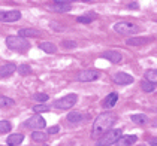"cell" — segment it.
<instances>
[{
	"instance_id": "obj_1",
	"label": "cell",
	"mask_w": 157,
	"mask_h": 146,
	"mask_svg": "<svg viewBox=\"0 0 157 146\" xmlns=\"http://www.w3.org/2000/svg\"><path fill=\"white\" fill-rule=\"evenodd\" d=\"M117 121V116L111 112H105V113H100L94 119V124H93V130H91V137H100L106 133L108 130H111V127L115 124Z\"/></svg>"
},
{
	"instance_id": "obj_2",
	"label": "cell",
	"mask_w": 157,
	"mask_h": 146,
	"mask_svg": "<svg viewBox=\"0 0 157 146\" xmlns=\"http://www.w3.org/2000/svg\"><path fill=\"white\" fill-rule=\"evenodd\" d=\"M123 136V130L121 128H111L108 130L103 136L99 137V140L96 142V146H111V145H115L117 140Z\"/></svg>"
},
{
	"instance_id": "obj_3",
	"label": "cell",
	"mask_w": 157,
	"mask_h": 146,
	"mask_svg": "<svg viewBox=\"0 0 157 146\" xmlns=\"http://www.w3.org/2000/svg\"><path fill=\"white\" fill-rule=\"evenodd\" d=\"M6 45L8 48L18 52H24L29 49V42L20 36H8L6 37Z\"/></svg>"
},
{
	"instance_id": "obj_4",
	"label": "cell",
	"mask_w": 157,
	"mask_h": 146,
	"mask_svg": "<svg viewBox=\"0 0 157 146\" xmlns=\"http://www.w3.org/2000/svg\"><path fill=\"white\" fill-rule=\"evenodd\" d=\"M114 30L118 33V35H123V36H129V35H136L138 33V25L132 24L129 21H120L114 25Z\"/></svg>"
},
{
	"instance_id": "obj_5",
	"label": "cell",
	"mask_w": 157,
	"mask_h": 146,
	"mask_svg": "<svg viewBox=\"0 0 157 146\" xmlns=\"http://www.w3.org/2000/svg\"><path fill=\"white\" fill-rule=\"evenodd\" d=\"M76 100H78V96L76 94H67V96H64L63 98H59V100H56V103H54V108H57V109H71L75 106V103H76Z\"/></svg>"
},
{
	"instance_id": "obj_6",
	"label": "cell",
	"mask_w": 157,
	"mask_h": 146,
	"mask_svg": "<svg viewBox=\"0 0 157 146\" xmlns=\"http://www.w3.org/2000/svg\"><path fill=\"white\" fill-rule=\"evenodd\" d=\"M100 78V72L96 69H88V70H81L76 75V81L79 82H93Z\"/></svg>"
},
{
	"instance_id": "obj_7",
	"label": "cell",
	"mask_w": 157,
	"mask_h": 146,
	"mask_svg": "<svg viewBox=\"0 0 157 146\" xmlns=\"http://www.w3.org/2000/svg\"><path fill=\"white\" fill-rule=\"evenodd\" d=\"M27 128H32V130H35V131H40L45 125H47V122L45 119L40 116V115H33L32 118H29L24 124Z\"/></svg>"
},
{
	"instance_id": "obj_8",
	"label": "cell",
	"mask_w": 157,
	"mask_h": 146,
	"mask_svg": "<svg viewBox=\"0 0 157 146\" xmlns=\"http://www.w3.org/2000/svg\"><path fill=\"white\" fill-rule=\"evenodd\" d=\"M21 20V12L20 11H0V21L2 23H15Z\"/></svg>"
},
{
	"instance_id": "obj_9",
	"label": "cell",
	"mask_w": 157,
	"mask_h": 146,
	"mask_svg": "<svg viewBox=\"0 0 157 146\" xmlns=\"http://www.w3.org/2000/svg\"><path fill=\"white\" fill-rule=\"evenodd\" d=\"M72 9V3L71 2H54L49 5V11L52 12H69Z\"/></svg>"
},
{
	"instance_id": "obj_10",
	"label": "cell",
	"mask_w": 157,
	"mask_h": 146,
	"mask_svg": "<svg viewBox=\"0 0 157 146\" xmlns=\"http://www.w3.org/2000/svg\"><path fill=\"white\" fill-rule=\"evenodd\" d=\"M114 82L118 84V85H129L133 82V78L129 75V73H123V72H118L114 75Z\"/></svg>"
},
{
	"instance_id": "obj_11",
	"label": "cell",
	"mask_w": 157,
	"mask_h": 146,
	"mask_svg": "<svg viewBox=\"0 0 157 146\" xmlns=\"http://www.w3.org/2000/svg\"><path fill=\"white\" fill-rule=\"evenodd\" d=\"M17 70V66L12 63H6L3 66H0V78H9L11 75H13Z\"/></svg>"
},
{
	"instance_id": "obj_12",
	"label": "cell",
	"mask_w": 157,
	"mask_h": 146,
	"mask_svg": "<svg viewBox=\"0 0 157 146\" xmlns=\"http://www.w3.org/2000/svg\"><path fill=\"white\" fill-rule=\"evenodd\" d=\"M136 136H133V134H127V136H121L120 139L117 140V146H132L136 143Z\"/></svg>"
},
{
	"instance_id": "obj_13",
	"label": "cell",
	"mask_w": 157,
	"mask_h": 146,
	"mask_svg": "<svg viewBox=\"0 0 157 146\" xmlns=\"http://www.w3.org/2000/svg\"><path fill=\"white\" fill-rule=\"evenodd\" d=\"M117 100H118V94H117V93H111V94H108L106 98L103 100V108H105V109L114 108L115 103H117Z\"/></svg>"
},
{
	"instance_id": "obj_14",
	"label": "cell",
	"mask_w": 157,
	"mask_h": 146,
	"mask_svg": "<svg viewBox=\"0 0 157 146\" xmlns=\"http://www.w3.org/2000/svg\"><path fill=\"white\" fill-rule=\"evenodd\" d=\"M18 35H20V37H23V39H25V37H39L40 36V31L35 30V28H21L18 31Z\"/></svg>"
},
{
	"instance_id": "obj_15",
	"label": "cell",
	"mask_w": 157,
	"mask_h": 146,
	"mask_svg": "<svg viewBox=\"0 0 157 146\" xmlns=\"http://www.w3.org/2000/svg\"><path fill=\"white\" fill-rule=\"evenodd\" d=\"M23 140H24V136L20 134V133H17V134H11V136L8 137L6 143H8L9 146H18V145L23 143Z\"/></svg>"
},
{
	"instance_id": "obj_16",
	"label": "cell",
	"mask_w": 157,
	"mask_h": 146,
	"mask_svg": "<svg viewBox=\"0 0 157 146\" xmlns=\"http://www.w3.org/2000/svg\"><path fill=\"white\" fill-rule=\"evenodd\" d=\"M103 57L106 60H109L111 63H120L121 58H123V55H121L118 51H108V52L103 54Z\"/></svg>"
},
{
	"instance_id": "obj_17",
	"label": "cell",
	"mask_w": 157,
	"mask_h": 146,
	"mask_svg": "<svg viewBox=\"0 0 157 146\" xmlns=\"http://www.w3.org/2000/svg\"><path fill=\"white\" fill-rule=\"evenodd\" d=\"M39 48L42 49L44 52H47V54H54L57 51V46L54 43H51V42H40L39 43Z\"/></svg>"
},
{
	"instance_id": "obj_18",
	"label": "cell",
	"mask_w": 157,
	"mask_h": 146,
	"mask_svg": "<svg viewBox=\"0 0 157 146\" xmlns=\"http://www.w3.org/2000/svg\"><path fill=\"white\" fill-rule=\"evenodd\" d=\"M130 119H132L135 124H138V125H145V124L148 122V118H147V115H144V113H136V115H132V116H130Z\"/></svg>"
},
{
	"instance_id": "obj_19",
	"label": "cell",
	"mask_w": 157,
	"mask_h": 146,
	"mask_svg": "<svg viewBox=\"0 0 157 146\" xmlns=\"http://www.w3.org/2000/svg\"><path fill=\"white\" fill-rule=\"evenodd\" d=\"M144 43H148L147 37H130L127 40V45H130V46H139V45H144Z\"/></svg>"
},
{
	"instance_id": "obj_20",
	"label": "cell",
	"mask_w": 157,
	"mask_h": 146,
	"mask_svg": "<svg viewBox=\"0 0 157 146\" xmlns=\"http://www.w3.org/2000/svg\"><path fill=\"white\" fill-rule=\"evenodd\" d=\"M13 104H15V101H13L11 97H6V96H0V108H2V109H8V108H12Z\"/></svg>"
},
{
	"instance_id": "obj_21",
	"label": "cell",
	"mask_w": 157,
	"mask_h": 146,
	"mask_svg": "<svg viewBox=\"0 0 157 146\" xmlns=\"http://www.w3.org/2000/svg\"><path fill=\"white\" fill-rule=\"evenodd\" d=\"M82 119H84V115H82V113H79V112H71V113L67 115V121L72 122V124L81 122Z\"/></svg>"
},
{
	"instance_id": "obj_22",
	"label": "cell",
	"mask_w": 157,
	"mask_h": 146,
	"mask_svg": "<svg viewBox=\"0 0 157 146\" xmlns=\"http://www.w3.org/2000/svg\"><path fill=\"white\" fill-rule=\"evenodd\" d=\"M145 81L151 82V84H156L157 82V72L156 69H150L145 72Z\"/></svg>"
},
{
	"instance_id": "obj_23",
	"label": "cell",
	"mask_w": 157,
	"mask_h": 146,
	"mask_svg": "<svg viewBox=\"0 0 157 146\" xmlns=\"http://www.w3.org/2000/svg\"><path fill=\"white\" fill-rule=\"evenodd\" d=\"M141 88L145 93H153V91H156V84H151L148 81H142L141 82Z\"/></svg>"
},
{
	"instance_id": "obj_24",
	"label": "cell",
	"mask_w": 157,
	"mask_h": 146,
	"mask_svg": "<svg viewBox=\"0 0 157 146\" xmlns=\"http://www.w3.org/2000/svg\"><path fill=\"white\" fill-rule=\"evenodd\" d=\"M32 139L35 140V142H45L47 140V133H44V131H33L32 133Z\"/></svg>"
},
{
	"instance_id": "obj_25",
	"label": "cell",
	"mask_w": 157,
	"mask_h": 146,
	"mask_svg": "<svg viewBox=\"0 0 157 146\" xmlns=\"http://www.w3.org/2000/svg\"><path fill=\"white\" fill-rule=\"evenodd\" d=\"M51 109L48 104H45V103H39V104H36V106H33V112L35 113H44V112H48V110Z\"/></svg>"
},
{
	"instance_id": "obj_26",
	"label": "cell",
	"mask_w": 157,
	"mask_h": 146,
	"mask_svg": "<svg viewBox=\"0 0 157 146\" xmlns=\"http://www.w3.org/2000/svg\"><path fill=\"white\" fill-rule=\"evenodd\" d=\"M17 72L20 73V75H23V76H25V75L32 73V69H30V66H29V64H21V66H18V67H17Z\"/></svg>"
},
{
	"instance_id": "obj_27",
	"label": "cell",
	"mask_w": 157,
	"mask_h": 146,
	"mask_svg": "<svg viewBox=\"0 0 157 146\" xmlns=\"http://www.w3.org/2000/svg\"><path fill=\"white\" fill-rule=\"evenodd\" d=\"M48 94H45V93H36V94H33V100H36L39 103H45V101H48Z\"/></svg>"
},
{
	"instance_id": "obj_28",
	"label": "cell",
	"mask_w": 157,
	"mask_h": 146,
	"mask_svg": "<svg viewBox=\"0 0 157 146\" xmlns=\"http://www.w3.org/2000/svg\"><path fill=\"white\" fill-rule=\"evenodd\" d=\"M11 122L9 121H0V134L3 133H9L11 131Z\"/></svg>"
},
{
	"instance_id": "obj_29",
	"label": "cell",
	"mask_w": 157,
	"mask_h": 146,
	"mask_svg": "<svg viewBox=\"0 0 157 146\" xmlns=\"http://www.w3.org/2000/svg\"><path fill=\"white\" fill-rule=\"evenodd\" d=\"M76 21H78V23H81V24H90V23L93 21V18H91V16H88V15H87V16H85V15H81V16H78V18H76Z\"/></svg>"
},
{
	"instance_id": "obj_30",
	"label": "cell",
	"mask_w": 157,
	"mask_h": 146,
	"mask_svg": "<svg viewBox=\"0 0 157 146\" xmlns=\"http://www.w3.org/2000/svg\"><path fill=\"white\" fill-rule=\"evenodd\" d=\"M61 46L66 49H72V48H76V42H73V40H64L63 43H61Z\"/></svg>"
},
{
	"instance_id": "obj_31",
	"label": "cell",
	"mask_w": 157,
	"mask_h": 146,
	"mask_svg": "<svg viewBox=\"0 0 157 146\" xmlns=\"http://www.w3.org/2000/svg\"><path fill=\"white\" fill-rule=\"evenodd\" d=\"M59 130H60L59 127H49V128H48V133L49 134H56V133H59Z\"/></svg>"
},
{
	"instance_id": "obj_32",
	"label": "cell",
	"mask_w": 157,
	"mask_h": 146,
	"mask_svg": "<svg viewBox=\"0 0 157 146\" xmlns=\"http://www.w3.org/2000/svg\"><path fill=\"white\" fill-rule=\"evenodd\" d=\"M139 5L138 3H129V9H138Z\"/></svg>"
},
{
	"instance_id": "obj_33",
	"label": "cell",
	"mask_w": 157,
	"mask_h": 146,
	"mask_svg": "<svg viewBox=\"0 0 157 146\" xmlns=\"http://www.w3.org/2000/svg\"><path fill=\"white\" fill-rule=\"evenodd\" d=\"M150 145H151V146H157V140H156V139H151V140H150Z\"/></svg>"
}]
</instances>
